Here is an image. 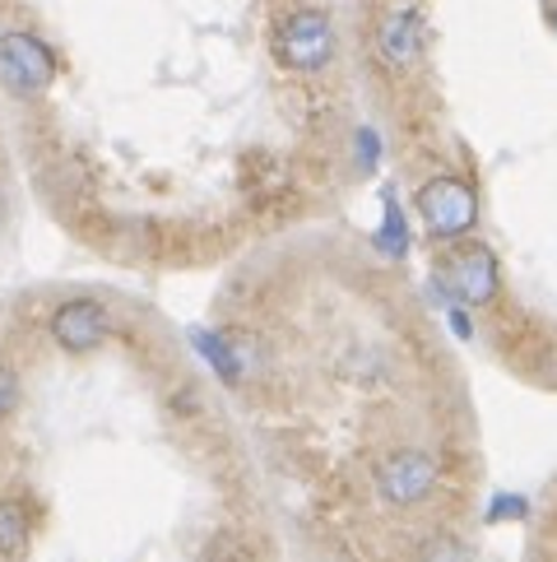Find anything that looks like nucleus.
Segmentation results:
<instances>
[{"label": "nucleus", "instance_id": "nucleus-7", "mask_svg": "<svg viewBox=\"0 0 557 562\" xmlns=\"http://www.w3.org/2000/svg\"><path fill=\"white\" fill-rule=\"evenodd\" d=\"M376 56L390 70H409L418 56H423V19L413 10H390L376 24Z\"/></svg>", "mask_w": 557, "mask_h": 562}, {"label": "nucleus", "instance_id": "nucleus-11", "mask_svg": "<svg viewBox=\"0 0 557 562\" xmlns=\"http://www.w3.org/2000/svg\"><path fill=\"white\" fill-rule=\"evenodd\" d=\"M525 512H530V502H525V497H515V493H502V497H497L492 507H488V520H521Z\"/></svg>", "mask_w": 557, "mask_h": 562}, {"label": "nucleus", "instance_id": "nucleus-3", "mask_svg": "<svg viewBox=\"0 0 557 562\" xmlns=\"http://www.w3.org/2000/svg\"><path fill=\"white\" fill-rule=\"evenodd\" d=\"M56 79V52L33 33H0V85L19 98L47 93Z\"/></svg>", "mask_w": 557, "mask_h": 562}, {"label": "nucleus", "instance_id": "nucleus-17", "mask_svg": "<svg viewBox=\"0 0 557 562\" xmlns=\"http://www.w3.org/2000/svg\"><path fill=\"white\" fill-rule=\"evenodd\" d=\"M553 29H557V5H553Z\"/></svg>", "mask_w": 557, "mask_h": 562}, {"label": "nucleus", "instance_id": "nucleus-9", "mask_svg": "<svg viewBox=\"0 0 557 562\" xmlns=\"http://www.w3.org/2000/svg\"><path fill=\"white\" fill-rule=\"evenodd\" d=\"M29 544V512L19 502H0V553H19Z\"/></svg>", "mask_w": 557, "mask_h": 562}, {"label": "nucleus", "instance_id": "nucleus-13", "mask_svg": "<svg viewBox=\"0 0 557 562\" xmlns=\"http://www.w3.org/2000/svg\"><path fill=\"white\" fill-rule=\"evenodd\" d=\"M14 405H19V376L0 363V418H10Z\"/></svg>", "mask_w": 557, "mask_h": 562}, {"label": "nucleus", "instance_id": "nucleus-15", "mask_svg": "<svg viewBox=\"0 0 557 562\" xmlns=\"http://www.w3.org/2000/svg\"><path fill=\"white\" fill-rule=\"evenodd\" d=\"M451 330L461 335V339H469V335H474V330H469V316H465L461 307H451Z\"/></svg>", "mask_w": 557, "mask_h": 562}, {"label": "nucleus", "instance_id": "nucleus-2", "mask_svg": "<svg viewBox=\"0 0 557 562\" xmlns=\"http://www.w3.org/2000/svg\"><path fill=\"white\" fill-rule=\"evenodd\" d=\"M418 214H423L428 233L436 243H461V237L479 224V200L461 182V177H432L418 191Z\"/></svg>", "mask_w": 557, "mask_h": 562}, {"label": "nucleus", "instance_id": "nucleus-5", "mask_svg": "<svg viewBox=\"0 0 557 562\" xmlns=\"http://www.w3.org/2000/svg\"><path fill=\"white\" fill-rule=\"evenodd\" d=\"M446 279H451L455 297H461V303H469V307H488L492 297H497V289H502V270H497V256H492V247H484V243H465L461 251H455V256L446 260Z\"/></svg>", "mask_w": 557, "mask_h": 562}, {"label": "nucleus", "instance_id": "nucleus-1", "mask_svg": "<svg viewBox=\"0 0 557 562\" xmlns=\"http://www.w3.org/2000/svg\"><path fill=\"white\" fill-rule=\"evenodd\" d=\"M278 61L297 75H316L334 61V19L326 10H293L274 37Z\"/></svg>", "mask_w": 557, "mask_h": 562}, {"label": "nucleus", "instance_id": "nucleus-16", "mask_svg": "<svg viewBox=\"0 0 557 562\" xmlns=\"http://www.w3.org/2000/svg\"><path fill=\"white\" fill-rule=\"evenodd\" d=\"M544 381H548V386H557V353H553L548 363H544Z\"/></svg>", "mask_w": 557, "mask_h": 562}, {"label": "nucleus", "instance_id": "nucleus-8", "mask_svg": "<svg viewBox=\"0 0 557 562\" xmlns=\"http://www.w3.org/2000/svg\"><path fill=\"white\" fill-rule=\"evenodd\" d=\"M376 251L400 260L409 251V228H405V214H400V200H395V191L386 187L382 191V228H376Z\"/></svg>", "mask_w": 557, "mask_h": 562}, {"label": "nucleus", "instance_id": "nucleus-6", "mask_svg": "<svg viewBox=\"0 0 557 562\" xmlns=\"http://www.w3.org/2000/svg\"><path fill=\"white\" fill-rule=\"evenodd\" d=\"M112 330V312L98 303V297H66L61 307L52 312V335L56 345L70 353H93Z\"/></svg>", "mask_w": 557, "mask_h": 562}, {"label": "nucleus", "instance_id": "nucleus-14", "mask_svg": "<svg viewBox=\"0 0 557 562\" xmlns=\"http://www.w3.org/2000/svg\"><path fill=\"white\" fill-rule=\"evenodd\" d=\"M423 562H465V549L455 544V539H436V544L428 549V558Z\"/></svg>", "mask_w": 557, "mask_h": 562}, {"label": "nucleus", "instance_id": "nucleus-4", "mask_svg": "<svg viewBox=\"0 0 557 562\" xmlns=\"http://www.w3.org/2000/svg\"><path fill=\"white\" fill-rule=\"evenodd\" d=\"M436 488V460L428 451H390L376 460V493L395 507H413Z\"/></svg>", "mask_w": 557, "mask_h": 562}, {"label": "nucleus", "instance_id": "nucleus-12", "mask_svg": "<svg viewBox=\"0 0 557 562\" xmlns=\"http://www.w3.org/2000/svg\"><path fill=\"white\" fill-rule=\"evenodd\" d=\"M357 164H363L367 172H372L376 164H382V139H376V131H372V126L357 131Z\"/></svg>", "mask_w": 557, "mask_h": 562}, {"label": "nucleus", "instance_id": "nucleus-10", "mask_svg": "<svg viewBox=\"0 0 557 562\" xmlns=\"http://www.w3.org/2000/svg\"><path fill=\"white\" fill-rule=\"evenodd\" d=\"M191 339H195V345H201V353H205L209 363L218 368V376H224L228 386H237V358H232V349L224 345V339H218V335H209V330H195Z\"/></svg>", "mask_w": 557, "mask_h": 562}]
</instances>
